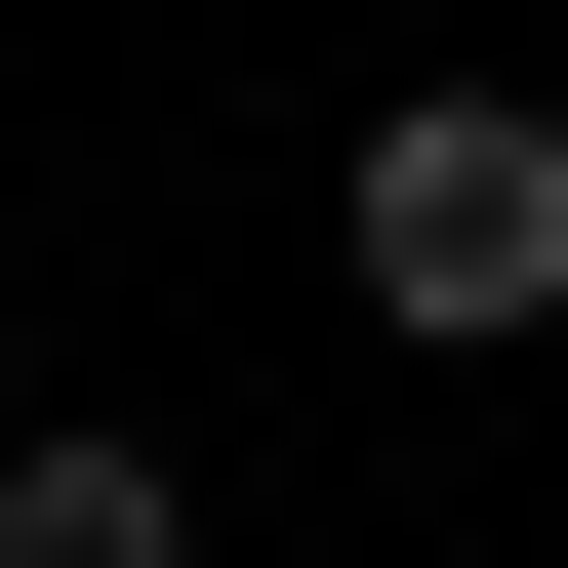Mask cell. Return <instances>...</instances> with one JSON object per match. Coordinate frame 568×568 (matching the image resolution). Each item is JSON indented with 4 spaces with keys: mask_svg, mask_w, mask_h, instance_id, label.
<instances>
[{
    "mask_svg": "<svg viewBox=\"0 0 568 568\" xmlns=\"http://www.w3.org/2000/svg\"><path fill=\"white\" fill-rule=\"evenodd\" d=\"M366 325H447V366L568 325V122H528V82H406V122H366Z\"/></svg>",
    "mask_w": 568,
    "mask_h": 568,
    "instance_id": "cell-1",
    "label": "cell"
},
{
    "mask_svg": "<svg viewBox=\"0 0 568 568\" xmlns=\"http://www.w3.org/2000/svg\"><path fill=\"white\" fill-rule=\"evenodd\" d=\"M0 568H203V487L163 447H0Z\"/></svg>",
    "mask_w": 568,
    "mask_h": 568,
    "instance_id": "cell-2",
    "label": "cell"
}]
</instances>
